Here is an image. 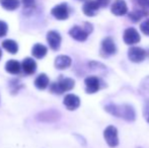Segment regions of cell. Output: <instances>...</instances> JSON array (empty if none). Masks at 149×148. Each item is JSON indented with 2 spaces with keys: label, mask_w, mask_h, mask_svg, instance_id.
<instances>
[{
  "label": "cell",
  "mask_w": 149,
  "mask_h": 148,
  "mask_svg": "<svg viewBox=\"0 0 149 148\" xmlns=\"http://www.w3.org/2000/svg\"><path fill=\"white\" fill-rule=\"evenodd\" d=\"M47 42L49 44L50 48L53 51H58L60 49L61 42H62V37L56 31H49L47 33Z\"/></svg>",
  "instance_id": "30bf717a"
},
{
  "label": "cell",
  "mask_w": 149,
  "mask_h": 148,
  "mask_svg": "<svg viewBox=\"0 0 149 148\" xmlns=\"http://www.w3.org/2000/svg\"><path fill=\"white\" fill-rule=\"evenodd\" d=\"M100 5L96 2V0H87L82 6V11L83 13L86 16H94L96 13H97L98 9H100Z\"/></svg>",
  "instance_id": "5bb4252c"
},
{
  "label": "cell",
  "mask_w": 149,
  "mask_h": 148,
  "mask_svg": "<svg viewBox=\"0 0 149 148\" xmlns=\"http://www.w3.org/2000/svg\"><path fill=\"white\" fill-rule=\"evenodd\" d=\"M75 81L72 78H60L57 82H54L50 85V91L54 94H62L69 91L74 87Z\"/></svg>",
  "instance_id": "3957f363"
},
{
  "label": "cell",
  "mask_w": 149,
  "mask_h": 148,
  "mask_svg": "<svg viewBox=\"0 0 149 148\" xmlns=\"http://www.w3.org/2000/svg\"><path fill=\"white\" fill-rule=\"evenodd\" d=\"M8 24L4 20H0V38H3L7 35Z\"/></svg>",
  "instance_id": "4316f807"
},
{
  "label": "cell",
  "mask_w": 149,
  "mask_h": 148,
  "mask_svg": "<svg viewBox=\"0 0 149 148\" xmlns=\"http://www.w3.org/2000/svg\"><path fill=\"white\" fill-rule=\"evenodd\" d=\"M22 69L24 70V73L28 75L33 74L37 71V62L33 58H24L22 63Z\"/></svg>",
  "instance_id": "9a60e30c"
},
{
  "label": "cell",
  "mask_w": 149,
  "mask_h": 148,
  "mask_svg": "<svg viewBox=\"0 0 149 148\" xmlns=\"http://www.w3.org/2000/svg\"><path fill=\"white\" fill-rule=\"evenodd\" d=\"M141 9L145 10L149 13V0H134Z\"/></svg>",
  "instance_id": "484cf974"
},
{
  "label": "cell",
  "mask_w": 149,
  "mask_h": 148,
  "mask_svg": "<svg viewBox=\"0 0 149 148\" xmlns=\"http://www.w3.org/2000/svg\"><path fill=\"white\" fill-rule=\"evenodd\" d=\"M48 53V48L43 44H36L31 48V54L36 59H43Z\"/></svg>",
  "instance_id": "e0dca14e"
},
{
  "label": "cell",
  "mask_w": 149,
  "mask_h": 148,
  "mask_svg": "<svg viewBox=\"0 0 149 148\" xmlns=\"http://www.w3.org/2000/svg\"><path fill=\"white\" fill-rule=\"evenodd\" d=\"M1 57H2V50H1V48H0V59H1Z\"/></svg>",
  "instance_id": "f546056e"
},
{
  "label": "cell",
  "mask_w": 149,
  "mask_h": 148,
  "mask_svg": "<svg viewBox=\"0 0 149 148\" xmlns=\"http://www.w3.org/2000/svg\"><path fill=\"white\" fill-rule=\"evenodd\" d=\"M49 83H50V79H49V77H48V75L45 73L40 74L35 80L36 87H37L38 89H41V90L47 88V87L49 86Z\"/></svg>",
  "instance_id": "d6986e66"
},
{
  "label": "cell",
  "mask_w": 149,
  "mask_h": 148,
  "mask_svg": "<svg viewBox=\"0 0 149 148\" xmlns=\"http://www.w3.org/2000/svg\"><path fill=\"white\" fill-rule=\"evenodd\" d=\"M72 63V60L69 56L66 55H59L58 57H56L55 62H54V65L57 69L59 70H64L67 69L71 66Z\"/></svg>",
  "instance_id": "2e32d148"
},
{
  "label": "cell",
  "mask_w": 149,
  "mask_h": 148,
  "mask_svg": "<svg viewBox=\"0 0 149 148\" xmlns=\"http://www.w3.org/2000/svg\"><path fill=\"white\" fill-rule=\"evenodd\" d=\"M123 40L127 45H135L140 42V35L134 28H128L124 31Z\"/></svg>",
  "instance_id": "ba28073f"
},
{
  "label": "cell",
  "mask_w": 149,
  "mask_h": 148,
  "mask_svg": "<svg viewBox=\"0 0 149 148\" xmlns=\"http://www.w3.org/2000/svg\"><path fill=\"white\" fill-rule=\"evenodd\" d=\"M85 84V91L89 94L97 92L100 87V81L96 76H88L84 80Z\"/></svg>",
  "instance_id": "8fae6325"
},
{
  "label": "cell",
  "mask_w": 149,
  "mask_h": 148,
  "mask_svg": "<svg viewBox=\"0 0 149 148\" xmlns=\"http://www.w3.org/2000/svg\"><path fill=\"white\" fill-rule=\"evenodd\" d=\"M111 11H112L113 14L117 16L125 15L128 12L127 3L124 0H115L114 3L111 6Z\"/></svg>",
  "instance_id": "7c38bea8"
},
{
  "label": "cell",
  "mask_w": 149,
  "mask_h": 148,
  "mask_svg": "<svg viewBox=\"0 0 149 148\" xmlns=\"http://www.w3.org/2000/svg\"><path fill=\"white\" fill-rule=\"evenodd\" d=\"M5 70L6 72L10 74H18L22 70V64L18 61L14 59H11L6 62L5 64Z\"/></svg>",
  "instance_id": "ac0fdd59"
},
{
  "label": "cell",
  "mask_w": 149,
  "mask_h": 148,
  "mask_svg": "<svg viewBox=\"0 0 149 148\" xmlns=\"http://www.w3.org/2000/svg\"><path fill=\"white\" fill-rule=\"evenodd\" d=\"M93 31V26L90 22H84L83 26H74L69 30L68 34L72 39L78 42H84Z\"/></svg>",
  "instance_id": "7a4b0ae2"
},
{
  "label": "cell",
  "mask_w": 149,
  "mask_h": 148,
  "mask_svg": "<svg viewBox=\"0 0 149 148\" xmlns=\"http://www.w3.org/2000/svg\"><path fill=\"white\" fill-rule=\"evenodd\" d=\"M140 30L146 36H149V18L144 20L141 24H140Z\"/></svg>",
  "instance_id": "83f0119b"
},
{
  "label": "cell",
  "mask_w": 149,
  "mask_h": 148,
  "mask_svg": "<svg viewBox=\"0 0 149 148\" xmlns=\"http://www.w3.org/2000/svg\"><path fill=\"white\" fill-rule=\"evenodd\" d=\"M104 110L109 114L117 117V118L124 119L129 122H133L136 119V112L133 107L130 105H115V104H108L104 106Z\"/></svg>",
  "instance_id": "6da1fadb"
},
{
  "label": "cell",
  "mask_w": 149,
  "mask_h": 148,
  "mask_svg": "<svg viewBox=\"0 0 149 148\" xmlns=\"http://www.w3.org/2000/svg\"><path fill=\"white\" fill-rule=\"evenodd\" d=\"M139 89H140L141 94H143L144 97H149V76L145 77V78L142 80Z\"/></svg>",
  "instance_id": "d4e9b609"
},
{
  "label": "cell",
  "mask_w": 149,
  "mask_h": 148,
  "mask_svg": "<svg viewBox=\"0 0 149 148\" xmlns=\"http://www.w3.org/2000/svg\"><path fill=\"white\" fill-rule=\"evenodd\" d=\"M63 104L67 108V110H69V111H75L80 106V99L77 95L69 93V94H67L64 97Z\"/></svg>",
  "instance_id": "4fadbf2b"
},
{
  "label": "cell",
  "mask_w": 149,
  "mask_h": 148,
  "mask_svg": "<svg viewBox=\"0 0 149 148\" xmlns=\"http://www.w3.org/2000/svg\"><path fill=\"white\" fill-rule=\"evenodd\" d=\"M96 2L98 3L100 7H107L110 4L111 0H96Z\"/></svg>",
  "instance_id": "f1b7e54d"
},
{
  "label": "cell",
  "mask_w": 149,
  "mask_h": 148,
  "mask_svg": "<svg viewBox=\"0 0 149 148\" xmlns=\"http://www.w3.org/2000/svg\"><path fill=\"white\" fill-rule=\"evenodd\" d=\"M148 14L149 13H148L147 11H145V10H143V9H141V8H139V9L133 10L132 12H130V13L128 14V16H129V18L133 22H139L140 19H142L143 17L147 16Z\"/></svg>",
  "instance_id": "7402d4cb"
},
{
  "label": "cell",
  "mask_w": 149,
  "mask_h": 148,
  "mask_svg": "<svg viewBox=\"0 0 149 148\" xmlns=\"http://www.w3.org/2000/svg\"><path fill=\"white\" fill-rule=\"evenodd\" d=\"M60 113L56 110H47V111L41 112L36 116L39 122L43 123H55L60 119Z\"/></svg>",
  "instance_id": "8992f818"
},
{
  "label": "cell",
  "mask_w": 149,
  "mask_h": 148,
  "mask_svg": "<svg viewBox=\"0 0 149 148\" xmlns=\"http://www.w3.org/2000/svg\"><path fill=\"white\" fill-rule=\"evenodd\" d=\"M51 14L58 20H66L69 17V14H70L68 4L63 2V3L54 6L51 9Z\"/></svg>",
  "instance_id": "5b68a950"
},
{
  "label": "cell",
  "mask_w": 149,
  "mask_h": 148,
  "mask_svg": "<svg viewBox=\"0 0 149 148\" xmlns=\"http://www.w3.org/2000/svg\"><path fill=\"white\" fill-rule=\"evenodd\" d=\"M147 121H148V123H149V115H148V118H147Z\"/></svg>",
  "instance_id": "4dcf8cb0"
},
{
  "label": "cell",
  "mask_w": 149,
  "mask_h": 148,
  "mask_svg": "<svg viewBox=\"0 0 149 148\" xmlns=\"http://www.w3.org/2000/svg\"><path fill=\"white\" fill-rule=\"evenodd\" d=\"M22 86H24V85H22V83L20 82L18 79H12L9 82V88L12 94H16Z\"/></svg>",
  "instance_id": "cb8c5ba5"
},
{
  "label": "cell",
  "mask_w": 149,
  "mask_h": 148,
  "mask_svg": "<svg viewBox=\"0 0 149 148\" xmlns=\"http://www.w3.org/2000/svg\"><path fill=\"white\" fill-rule=\"evenodd\" d=\"M104 137L107 144L110 147H117L119 145V136L118 130L114 126H108L104 131Z\"/></svg>",
  "instance_id": "277c9868"
},
{
  "label": "cell",
  "mask_w": 149,
  "mask_h": 148,
  "mask_svg": "<svg viewBox=\"0 0 149 148\" xmlns=\"http://www.w3.org/2000/svg\"><path fill=\"white\" fill-rule=\"evenodd\" d=\"M117 52V47L114 40L111 37H107L106 39L102 40V55L104 57L114 55Z\"/></svg>",
  "instance_id": "9c48e42d"
},
{
  "label": "cell",
  "mask_w": 149,
  "mask_h": 148,
  "mask_svg": "<svg viewBox=\"0 0 149 148\" xmlns=\"http://www.w3.org/2000/svg\"><path fill=\"white\" fill-rule=\"evenodd\" d=\"M146 57V51L140 47H131L128 50V58L133 63H140L144 61Z\"/></svg>",
  "instance_id": "52a82bcc"
},
{
  "label": "cell",
  "mask_w": 149,
  "mask_h": 148,
  "mask_svg": "<svg viewBox=\"0 0 149 148\" xmlns=\"http://www.w3.org/2000/svg\"><path fill=\"white\" fill-rule=\"evenodd\" d=\"M0 5L3 9L13 11L19 7L20 0H0Z\"/></svg>",
  "instance_id": "ffe728a7"
},
{
  "label": "cell",
  "mask_w": 149,
  "mask_h": 148,
  "mask_svg": "<svg viewBox=\"0 0 149 148\" xmlns=\"http://www.w3.org/2000/svg\"><path fill=\"white\" fill-rule=\"evenodd\" d=\"M22 4L24 6V13L30 14L36 7V0H22Z\"/></svg>",
  "instance_id": "603a6c76"
},
{
  "label": "cell",
  "mask_w": 149,
  "mask_h": 148,
  "mask_svg": "<svg viewBox=\"0 0 149 148\" xmlns=\"http://www.w3.org/2000/svg\"><path fill=\"white\" fill-rule=\"evenodd\" d=\"M2 47L10 54H16L18 52V44L13 40H5L2 42Z\"/></svg>",
  "instance_id": "44dd1931"
}]
</instances>
